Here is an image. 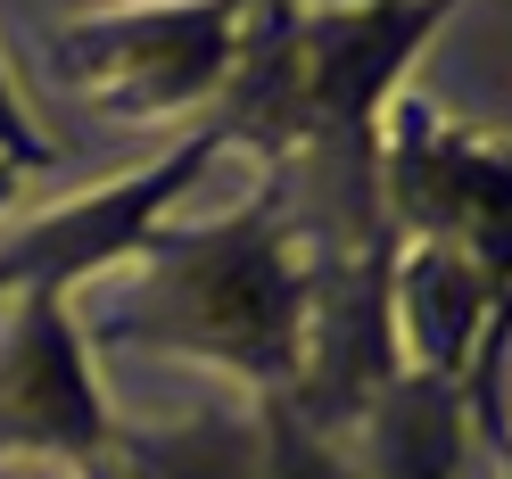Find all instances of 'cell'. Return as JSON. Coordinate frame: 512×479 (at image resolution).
Masks as SVG:
<instances>
[{"instance_id": "obj_1", "label": "cell", "mask_w": 512, "mask_h": 479, "mask_svg": "<svg viewBox=\"0 0 512 479\" xmlns=\"http://www.w3.org/2000/svg\"><path fill=\"white\" fill-rule=\"evenodd\" d=\"M314 248L290 215V174H265L248 207L215 223H157L100 290H75L83 347H166L248 380L256 397H290L306 356Z\"/></svg>"}, {"instance_id": "obj_2", "label": "cell", "mask_w": 512, "mask_h": 479, "mask_svg": "<svg viewBox=\"0 0 512 479\" xmlns=\"http://www.w3.org/2000/svg\"><path fill=\"white\" fill-rule=\"evenodd\" d=\"M372 199L405 248L463 257L488 306L512 290V149L504 141H479L397 91L372 149Z\"/></svg>"}, {"instance_id": "obj_3", "label": "cell", "mask_w": 512, "mask_h": 479, "mask_svg": "<svg viewBox=\"0 0 512 479\" xmlns=\"http://www.w3.org/2000/svg\"><path fill=\"white\" fill-rule=\"evenodd\" d=\"M0 455H58L75 471H108L116 455L67 281H25L0 306Z\"/></svg>"}, {"instance_id": "obj_4", "label": "cell", "mask_w": 512, "mask_h": 479, "mask_svg": "<svg viewBox=\"0 0 512 479\" xmlns=\"http://www.w3.org/2000/svg\"><path fill=\"white\" fill-rule=\"evenodd\" d=\"M232 34H240V9L75 17L58 34V67L83 83L91 108H108L124 124H157V116L223 100V83H232Z\"/></svg>"}, {"instance_id": "obj_5", "label": "cell", "mask_w": 512, "mask_h": 479, "mask_svg": "<svg viewBox=\"0 0 512 479\" xmlns=\"http://www.w3.org/2000/svg\"><path fill=\"white\" fill-rule=\"evenodd\" d=\"M389 323H397L405 372H430V380H455V389H463V372L479 356V331H488V290L471 281L463 257H446V248H405L397 240Z\"/></svg>"}, {"instance_id": "obj_6", "label": "cell", "mask_w": 512, "mask_h": 479, "mask_svg": "<svg viewBox=\"0 0 512 479\" xmlns=\"http://www.w3.org/2000/svg\"><path fill=\"white\" fill-rule=\"evenodd\" d=\"M356 471L364 479H463V446H471V413L455 380L430 372H397L380 405L356 430Z\"/></svg>"}, {"instance_id": "obj_7", "label": "cell", "mask_w": 512, "mask_h": 479, "mask_svg": "<svg viewBox=\"0 0 512 479\" xmlns=\"http://www.w3.org/2000/svg\"><path fill=\"white\" fill-rule=\"evenodd\" d=\"M256 422H265V479H364V471H356V446L306 430L281 397L256 405Z\"/></svg>"}, {"instance_id": "obj_8", "label": "cell", "mask_w": 512, "mask_h": 479, "mask_svg": "<svg viewBox=\"0 0 512 479\" xmlns=\"http://www.w3.org/2000/svg\"><path fill=\"white\" fill-rule=\"evenodd\" d=\"M504 347H512V290L488 306V331H479V356L463 372V413H471V430L504 446V413H496V372H504Z\"/></svg>"}, {"instance_id": "obj_9", "label": "cell", "mask_w": 512, "mask_h": 479, "mask_svg": "<svg viewBox=\"0 0 512 479\" xmlns=\"http://www.w3.org/2000/svg\"><path fill=\"white\" fill-rule=\"evenodd\" d=\"M0 166H9V174H42V166H58L50 133L25 116V100H17V83H9V75H0Z\"/></svg>"}, {"instance_id": "obj_10", "label": "cell", "mask_w": 512, "mask_h": 479, "mask_svg": "<svg viewBox=\"0 0 512 479\" xmlns=\"http://www.w3.org/2000/svg\"><path fill=\"white\" fill-rule=\"evenodd\" d=\"M17 182H25V174H9V166H0V207H9V199H17Z\"/></svg>"}, {"instance_id": "obj_11", "label": "cell", "mask_w": 512, "mask_h": 479, "mask_svg": "<svg viewBox=\"0 0 512 479\" xmlns=\"http://www.w3.org/2000/svg\"><path fill=\"white\" fill-rule=\"evenodd\" d=\"M75 479H116V471H75Z\"/></svg>"}]
</instances>
